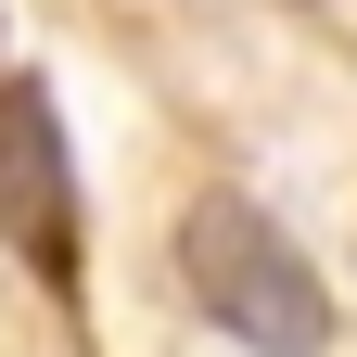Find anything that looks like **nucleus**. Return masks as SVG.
I'll list each match as a JSON object with an SVG mask.
<instances>
[{
  "label": "nucleus",
  "mask_w": 357,
  "mask_h": 357,
  "mask_svg": "<svg viewBox=\"0 0 357 357\" xmlns=\"http://www.w3.org/2000/svg\"><path fill=\"white\" fill-rule=\"evenodd\" d=\"M178 281H192V306L230 344L255 357H332V281L306 268V243L268 217L255 192H192V217H178Z\"/></svg>",
  "instance_id": "1"
},
{
  "label": "nucleus",
  "mask_w": 357,
  "mask_h": 357,
  "mask_svg": "<svg viewBox=\"0 0 357 357\" xmlns=\"http://www.w3.org/2000/svg\"><path fill=\"white\" fill-rule=\"evenodd\" d=\"M0 243L52 294H77V153L38 77H0Z\"/></svg>",
  "instance_id": "2"
}]
</instances>
